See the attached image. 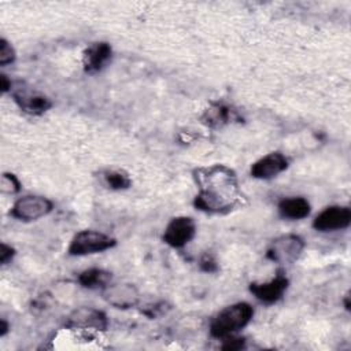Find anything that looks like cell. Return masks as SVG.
<instances>
[{
	"label": "cell",
	"instance_id": "1",
	"mask_svg": "<svg viewBox=\"0 0 351 351\" xmlns=\"http://www.w3.org/2000/svg\"><path fill=\"white\" fill-rule=\"evenodd\" d=\"M199 193L195 207L211 213H228L239 203V185L233 170L223 165H214L195 170Z\"/></svg>",
	"mask_w": 351,
	"mask_h": 351
},
{
	"label": "cell",
	"instance_id": "2",
	"mask_svg": "<svg viewBox=\"0 0 351 351\" xmlns=\"http://www.w3.org/2000/svg\"><path fill=\"white\" fill-rule=\"evenodd\" d=\"M254 315V308L245 302L234 303L221 310L211 322L210 333L215 339H225L248 325Z\"/></svg>",
	"mask_w": 351,
	"mask_h": 351
},
{
	"label": "cell",
	"instance_id": "3",
	"mask_svg": "<svg viewBox=\"0 0 351 351\" xmlns=\"http://www.w3.org/2000/svg\"><path fill=\"white\" fill-rule=\"evenodd\" d=\"M115 245V239L97 232V230H81L78 232L70 245H69V254L74 256H84V255H92L101 251H106Z\"/></svg>",
	"mask_w": 351,
	"mask_h": 351
},
{
	"label": "cell",
	"instance_id": "4",
	"mask_svg": "<svg viewBox=\"0 0 351 351\" xmlns=\"http://www.w3.org/2000/svg\"><path fill=\"white\" fill-rule=\"evenodd\" d=\"M304 247L303 240L296 234H284L271 241L266 256L277 263H293L302 254Z\"/></svg>",
	"mask_w": 351,
	"mask_h": 351
},
{
	"label": "cell",
	"instance_id": "5",
	"mask_svg": "<svg viewBox=\"0 0 351 351\" xmlns=\"http://www.w3.org/2000/svg\"><path fill=\"white\" fill-rule=\"evenodd\" d=\"M53 208V204L49 199L38 195H29L18 199L11 210L12 217L19 221H37Z\"/></svg>",
	"mask_w": 351,
	"mask_h": 351
},
{
	"label": "cell",
	"instance_id": "6",
	"mask_svg": "<svg viewBox=\"0 0 351 351\" xmlns=\"http://www.w3.org/2000/svg\"><path fill=\"white\" fill-rule=\"evenodd\" d=\"M196 233L195 221L191 217L173 218L163 233V241L173 248H181L186 245Z\"/></svg>",
	"mask_w": 351,
	"mask_h": 351
},
{
	"label": "cell",
	"instance_id": "7",
	"mask_svg": "<svg viewBox=\"0 0 351 351\" xmlns=\"http://www.w3.org/2000/svg\"><path fill=\"white\" fill-rule=\"evenodd\" d=\"M351 223V210L346 206H330L322 210L314 219L313 226L319 232L346 229Z\"/></svg>",
	"mask_w": 351,
	"mask_h": 351
},
{
	"label": "cell",
	"instance_id": "8",
	"mask_svg": "<svg viewBox=\"0 0 351 351\" xmlns=\"http://www.w3.org/2000/svg\"><path fill=\"white\" fill-rule=\"evenodd\" d=\"M108 325L107 315L93 307H80L74 310L66 321V326L71 329H93V330H106Z\"/></svg>",
	"mask_w": 351,
	"mask_h": 351
},
{
	"label": "cell",
	"instance_id": "9",
	"mask_svg": "<svg viewBox=\"0 0 351 351\" xmlns=\"http://www.w3.org/2000/svg\"><path fill=\"white\" fill-rule=\"evenodd\" d=\"M101 296L110 306L119 310L134 307L140 299L137 288L132 284H108L101 289Z\"/></svg>",
	"mask_w": 351,
	"mask_h": 351
},
{
	"label": "cell",
	"instance_id": "10",
	"mask_svg": "<svg viewBox=\"0 0 351 351\" xmlns=\"http://www.w3.org/2000/svg\"><path fill=\"white\" fill-rule=\"evenodd\" d=\"M288 284H289V281L284 276V273L278 271L271 280H269L266 282H252L250 285V291L262 303L271 304L282 298L284 292L288 288Z\"/></svg>",
	"mask_w": 351,
	"mask_h": 351
},
{
	"label": "cell",
	"instance_id": "11",
	"mask_svg": "<svg viewBox=\"0 0 351 351\" xmlns=\"http://www.w3.org/2000/svg\"><path fill=\"white\" fill-rule=\"evenodd\" d=\"M288 167V159L281 152H271L251 166V176L259 180H270Z\"/></svg>",
	"mask_w": 351,
	"mask_h": 351
},
{
	"label": "cell",
	"instance_id": "12",
	"mask_svg": "<svg viewBox=\"0 0 351 351\" xmlns=\"http://www.w3.org/2000/svg\"><path fill=\"white\" fill-rule=\"evenodd\" d=\"M112 49L107 43H93L84 52V69L88 73L100 71L111 59Z\"/></svg>",
	"mask_w": 351,
	"mask_h": 351
},
{
	"label": "cell",
	"instance_id": "13",
	"mask_svg": "<svg viewBox=\"0 0 351 351\" xmlns=\"http://www.w3.org/2000/svg\"><path fill=\"white\" fill-rule=\"evenodd\" d=\"M14 99L16 101V104L27 114L32 115H40L44 114L45 111H48L52 106L51 100L40 93L36 92H23L19 90L16 93H14Z\"/></svg>",
	"mask_w": 351,
	"mask_h": 351
},
{
	"label": "cell",
	"instance_id": "14",
	"mask_svg": "<svg viewBox=\"0 0 351 351\" xmlns=\"http://www.w3.org/2000/svg\"><path fill=\"white\" fill-rule=\"evenodd\" d=\"M278 211L287 219H303L310 214V203L304 197H287L278 204Z\"/></svg>",
	"mask_w": 351,
	"mask_h": 351
},
{
	"label": "cell",
	"instance_id": "15",
	"mask_svg": "<svg viewBox=\"0 0 351 351\" xmlns=\"http://www.w3.org/2000/svg\"><path fill=\"white\" fill-rule=\"evenodd\" d=\"M78 281L82 287L89 289H99L106 288L111 281V273L103 269H86L78 276Z\"/></svg>",
	"mask_w": 351,
	"mask_h": 351
},
{
	"label": "cell",
	"instance_id": "16",
	"mask_svg": "<svg viewBox=\"0 0 351 351\" xmlns=\"http://www.w3.org/2000/svg\"><path fill=\"white\" fill-rule=\"evenodd\" d=\"M206 123L210 126H219L232 118V111L223 104H215L206 111Z\"/></svg>",
	"mask_w": 351,
	"mask_h": 351
},
{
	"label": "cell",
	"instance_id": "17",
	"mask_svg": "<svg viewBox=\"0 0 351 351\" xmlns=\"http://www.w3.org/2000/svg\"><path fill=\"white\" fill-rule=\"evenodd\" d=\"M104 180L107 182V185L114 189V191H122V189H128L132 185V181L129 178V176L123 171H118V170H111L107 171L104 174Z\"/></svg>",
	"mask_w": 351,
	"mask_h": 351
},
{
	"label": "cell",
	"instance_id": "18",
	"mask_svg": "<svg viewBox=\"0 0 351 351\" xmlns=\"http://www.w3.org/2000/svg\"><path fill=\"white\" fill-rule=\"evenodd\" d=\"M0 189L3 193H16L21 189V182L12 173H4L1 176Z\"/></svg>",
	"mask_w": 351,
	"mask_h": 351
},
{
	"label": "cell",
	"instance_id": "19",
	"mask_svg": "<svg viewBox=\"0 0 351 351\" xmlns=\"http://www.w3.org/2000/svg\"><path fill=\"white\" fill-rule=\"evenodd\" d=\"M15 60V51L11 47V44L5 40H0V64L5 66L8 63H12Z\"/></svg>",
	"mask_w": 351,
	"mask_h": 351
},
{
	"label": "cell",
	"instance_id": "20",
	"mask_svg": "<svg viewBox=\"0 0 351 351\" xmlns=\"http://www.w3.org/2000/svg\"><path fill=\"white\" fill-rule=\"evenodd\" d=\"M223 340V344H222V350H229V351H234V350H240L244 347V339L241 337H234L233 335L232 336H228Z\"/></svg>",
	"mask_w": 351,
	"mask_h": 351
},
{
	"label": "cell",
	"instance_id": "21",
	"mask_svg": "<svg viewBox=\"0 0 351 351\" xmlns=\"http://www.w3.org/2000/svg\"><path fill=\"white\" fill-rule=\"evenodd\" d=\"M14 254H15L14 248L11 245H7L5 243H3L1 244V251H0V262L3 265H7L12 259Z\"/></svg>",
	"mask_w": 351,
	"mask_h": 351
},
{
	"label": "cell",
	"instance_id": "22",
	"mask_svg": "<svg viewBox=\"0 0 351 351\" xmlns=\"http://www.w3.org/2000/svg\"><path fill=\"white\" fill-rule=\"evenodd\" d=\"M200 267H202L204 271L211 273V271H215L218 266H217V262L214 261V258H213L211 255H204V256L202 258V261H200Z\"/></svg>",
	"mask_w": 351,
	"mask_h": 351
},
{
	"label": "cell",
	"instance_id": "23",
	"mask_svg": "<svg viewBox=\"0 0 351 351\" xmlns=\"http://www.w3.org/2000/svg\"><path fill=\"white\" fill-rule=\"evenodd\" d=\"M0 80H1V90H3V92H7V90H10V88H11V81L7 78V75L1 74Z\"/></svg>",
	"mask_w": 351,
	"mask_h": 351
},
{
	"label": "cell",
	"instance_id": "24",
	"mask_svg": "<svg viewBox=\"0 0 351 351\" xmlns=\"http://www.w3.org/2000/svg\"><path fill=\"white\" fill-rule=\"evenodd\" d=\"M7 332H8V324L4 319H1L0 321V336H4Z\"/></svg>",
	"mask_w": 351,
	"mask_h": 351
}]
</instances>
